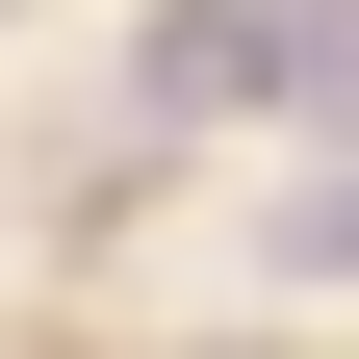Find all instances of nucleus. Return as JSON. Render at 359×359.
<instances>
[{
  "mask_svg": "<svg viewBox=\"0 0 359 359\" xmlns=\"http://www.w3.org/2000/svg\"><path fill=\"white\" fill-rule=\"evenodd\" d=\"M257 257H283V283H359V154H334V180H283V205H257Z\"/></svg>",
  "mask_w": 359,
  "mask_h": 359,
  "instance_id": "f257e3e1",
  "label": "nucleus"
}]
</instances>
